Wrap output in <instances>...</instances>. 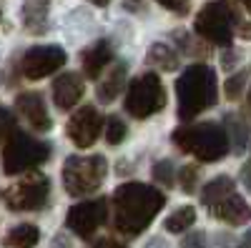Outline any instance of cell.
Masks as SVG:
<instances>
[{
    "label": "cell",
    "instance_id": "obj_2",
    "mask_svg": "<svg viewBox=\"0 0 251 248\" xmlns=\"http://www.w3.org/2000/svg\"><path fill=\"white\" fill-rule=\"evenodd\" d=\"M176 95H178V118L191 120L206 108H211L216 103V73L203 66L194 63L188 66L181 78L176 80Z\"/></svg>",
    "mask_w": 251,
    "mask_h": 248
},
{
    "label": "cell",
    "instance_id": "obj_24",
    "mask_svg": "<svg viewBox=\"0 0 251 248\" xmlns=\"http://www.w3.org/2000/svg\"><path fill=\"white\" fill-rule=\"evenodd\" d=\"M126 133H128V128H126V123L121 120V118H108V123H106V140L111 143V146H118V143H123V138H126Z\"/></svg>",
    "mask_w": 251,
    "mask_h": 248
},
{
    "label": "cell",
    "instance_id": "obj_13",
    "mask_svg": "<svg viewBox=\"0 0 251 248\" xmlns=\"http://www.w3.org/2000/svg\"><path fill=\"white\" fill-rule=\"evenodd\" d=\"M83 93H86V86L78 73H63L53 83V100L60 111H71L83 98Z\"/></svg>",
    "mask_w": 251,
    "mask_h": 248
},
{
    "label": "cell",
    "instance_id": "obj_19",
    "mask_svg": "<svg viewBox=\"0 0 251 248\" xmlns=\"http://www.w3.org/2000/svg\"><path fill=\"white\" fill-rule=\"evenodd\" d=\"M38 241H40V231H38V225H33V223L15 225V228H10L8 236L3 238V243L8 248H33Z\"/></svg>",
    "mask_w": 251,
    "mask_h": 248
},
{
    "label": "cell",
    "instance_id": "obj_6",
    "mask_svg": "<svg viewBox=\"0 0 251 248\" xmlns=\"http://www.w3.org/2000/svg\"><path fill=\"white\" fill-rule=\"evenodd\" d=\"M163 106H166V88L156 73H143L128 83V93H126L128 115L143 120L163 111Z\"/></svg>",
    "mask_w": 251,
    "mask_h": 248
},
{
    "label": "cell",
    "instance_id": "obj_8",
    "mask_svg": "<svg viewBox=\"0 0 251 248\" xmlns=\"http://www.w3.org/2000/svg\"><path fill=\"white\" fill-rule=\"evenodd\" d=\"M48 193H50L48 178L43 173L33 171L5 191V203L10 211H38L46 205Z\"/></svg>",
    "mask_w": 251,
    "mask_h": 248
},
{
    "label": "cell",
    "instance_id": "obj_34",
    "mask_svg": "<svg viewBox=\"0 0 251 248\" xmlns=\"http://www.w3.org/2000/svg\"><path fill=\"white\" fill-rule=\"evenodd\" d=\"M146 248H169V246H166V241H163V238H153Z\"/></svg>",
    "mask_w": 251,
    "mask_h": 248
},
{
    "label": "cell",
    "instance_id": "obj_17",
    "mask_svg": "<svg viewBox=\"0 0 251 248\" xmlns=\"http://www.w3.org/2000/svg\"><path fill=\"white\" fill-rule=\"evenodd\" d=\"M23 23L30 33H46L48 23V0H25L23 5Z\"/></svg>",
    "mask_w": 251,
    "mask_h": 248
},
{
    "label": "cell",
    "instance_id": "obj_29",
    "mask_svg": "<svg viewBox=\"0 0 251 248\" xmlns=\"http://www.w3.org/2000/svg\"><path fill=\"white\" fill-rule=\"evenodd\" d=\"M123 8L131 13H143L146 10V0H123Z\"/></svg>",
    "mask_w": 251,
    "mask_h": 248
},
{
    "label": "cell",
    "instance_id": "obj_4",
    "mask_svg": "<svg viewBox=\"0 0 251 248\" xmlns=\"http://www.w3.org/2000/svg\"><path fill=\"white\" fill-rule=\"evenodd\" d=\"M108 173L103 156H71L63 165V185L71 196H88L100 188Z\"/></svg>",
    "mask_w": 251,
    "mask_h": 248
},
{
    "label": "cell",
    "instance_id": "obj_20",
    "mask_svg": "<svg viewBox=\"0 0 251 248\" xmlns=\"http://www.w3.org/2000/svg\"><path fill=\"white\" fill-rule=\"evenodd\" d=\"M146 63L156 66L158 70H176L178 68V55L171 45L166 43H153L149 48V55H146Z\"/></svg>",
    "mask_w": 251,
    "mask_h": 248
},
{
    "label": "cell",
    "instance_id": "obj_31",
    "mask_svg": "<svg viewBox=\"0 0 251 248\" xmlns=\"http://www.w3.org/2000/svg\"><path fill=\"white\" fill-rule=\"evenodd\" d=\"M241 180H244V185L251 191V158L244 163V168H241Z\"/></svg>",
    "mask_w": 251,
    "mask_h": 248
},
{
    "label": "cell",
    "instance_id": "obj_27",
    "mask_svg": "<svg viewBox=\"0 0 251 248\" xmlns=\"http://www.w3.org/2000/svg\"><path fill=\"white\" fill-rule=\"evenodd\" d=\"M15 131V118L8 108H0V143H5Z\"/></svg>",
    "mask_w": 251,
    "mask_h": 248
},
{
    "label": "cell",
    "instance_id": "obj_1",
    "mask_svg": "<svg viewBox=\"0 0 251 248\" xmlns=\"http://www.w3.org/2000/svg\"><path fill=\"white\" fill-rule=\"evenodd\" d=\"M166 205V196L146 183H123L113 193V225L123 236H138Z\"/></svg>",
    "mask_w": 251,
    "mask_h": 248
},
{
    "label": "cell",
    "instance_id": "obj_36",
    "mask_svg": "<svg viewBox=\"0 0 251 248\" xmlns=\"http://www.w3.org/2000/svg\"><path fill=\"white\" fill-rule=\"evenodd\" d=\"M158 3H161V5H163V8H171V5H174V3H176V0H158Z\"/></svg>",
    "mask_w": 251,
    "mask_h": 248
},
{
    "label": "cell",
    "instance_id": "obj_38",
    "mask_svg": "<svg viewBox=\"0 0 251 248\" xmlns=\"http://www.w3.org/2000/svg\"><path fill=\"white\" fill-rule=\"evenodd\" d=\"M244 5L249 8V13H251V0H244Z\"/></svg>",
    "mask_w": 251,
    "mask_h": 248
},
{
    "label": "cell",
    "instance_id": "obj_26",
    "mask_svg": "<svg viewBox=\"0 0 251 248\" xmlns=\"http://www.w3.org/2000/svg\"><path fill=\"white\" fill-rule=\"evenodd\" d=\"M196 180H199V168L196 165H183L181 173H178V183L183 193H194L196 191Z\"/></svg>",
    "mask_w": 251,
    "mask_h": 248
},
{
    "label": "cell",
    "instance_id": "obj_22",
    "mask_svg": "<svg viewBox=\"0 0 251 248\" xmlns=\"http://www.w3.org/2000/svg\"><path fill=\"white\" fill-rule=\"evenodd\" d=\"M194 223H196V208L194 205H181L178 211H174L169 218L163 221V225H166L169 233H183V231L191 228Z\"/></svg>",
    "mask_w": 251,
    "mask_h": 248
},
{
    "label": "cell",
    "instance_id": "obj_9",
    "mask_svg": "<svg viewBox=\"0 0 251 248\" xmlns=\"http://www.w3.org/2000/svg\"><path fill=\"white\" fill-rule=\"evenodd\" d=\"M108 218V203L106 198H96L86 203H75L66 216V225L80 238H91L100 223H106Z\"/></svg>",
    "mask_w": 251,
    "mask_h": 248
},
{
    "label": "cell",
    "instance_id": "obj_33",
    "mask_svg": "<svg viewBox=\"0 0 251 248\" xmlns=\"http://www.w3.org/2000/svg\"><path fill=\"white\" fill-rule=\"evenodd\" d=\"M236 248H251V231H246V233H244V238L239 241V246H236Z\"/></svg>",
    "mask_w": 251,
    "mask_h": 248
},
{
    "label": "cell",
    "instance_id": "obj_7",
    "mask_svg": "<svg viewBox=\"0 0 251 248\" xmlns=\"http://www.w3.org/2000/svg\"><path fill=\"white\" fill-rule=\"evenodd\" d=\"M234 23H236V15H234L231 5L224 3V0H216V3H208L196 15L194 28L208 43L228 48L234 40Z\"/></svg>",
    "mask_w": 251,
    "mask_h": 248
},
{
    "label": "cell",
    "instance_id": "obj_12",
    "mask_svg": "<svg viewBox=\"0 0 251 248\" xmlns=\"http://www.w3.org/2000/svg\"><path fill=\"white\" fill-rule=\"evenodd\" d=\"M15 108L35 131H50V115L40 93H20L15 100Z\"/></svg>",
    "mask_w": 251,
    "mask_h": 248
},
{
    "label": "cell",
    "instance_id": "obj_21",
    "mask_svg": "<svg viewBox=\"0 0 251 248\" xmlns=\"http://www.w3.org/2000/svg\"><path fill=\"white\" fill-rule=\"evenodd\" d=\"M234 193V180L228 178V176H219L214 180H208L203 185V191H201V201L206 205H216L219 201H224L226 196H231Z\"/></svg>",
    "mask_w": 251,
    "mask_h": 248
},
{
    "label": "cell",
    "instance_id": "obj_16",
    "mask_svg": "<svg viewBox=\"0 0 251 248\" xmlns=\"http://www.w3.org/2000/svg\"><path fill=\"white\" fill-rule=\"evenodd\" d=\"M126 73H128V66H126V63H116L113 70L98 83V90H96V93H98V100H100V103H111V100H116V95L123 90Z\"/></svg>",
    "mask_w": 251,
    "mask_h": 248
},
{
    "label": "cell",
    "instance_id": "obj_10",
    "mask_svg": "<svg viewBox=\"0 0 251 248\" xmlns=\"http://www.w3.org/2000/svg\"><path fill=\"white\" fill-rule=\"evenodd\" d=\"M63 63H66V53H63V48H58V45H35V48H30L23 55V60H20V66H23V75L28 80L48 78Z\"/></svg>",
    "mask_w": 251,
    "mask_h": 248
},
{
    "label": "cell",
    "instance_id": "obj_3",
    "mask_svg": "<svg viewBox=\"0 0 251 248\" xmlns=\"http://www.w3.org/2000/svg\"><path fill=\"white\" fill-rule=\"evenodd\" d=\"M174 143L183 151L196 156L201 163L221 160L228 153V133L219 123H186L174 131Z\"/></svg>",
    "mask_w": 251,
    "mask_h": 248
},
{
    "label": "cell",
    "instance_id": "obj_37",
    "mask_svg": "<svg viewBox=\"0 0 251 248\" xmlns=\"http://www.w3.org/2000/svg\"><path fill=\"white\" fill-rule=\"evenodd\" d=\"M246 111H249V115H251V90H249V100H246Z\"/></svg>",
    "mask_w": 251,
    "mask_h": 248
},
{
    "label": "cell",
    "instance_id": "obj_30",
    "mask_svg": "<svg viewBox=\"0 0 251 248\" xmlns=\"http://www.w3.org/2000/svg\"><path fill=\"white\" fill-rule=\"evenodd\" d=\"M236 60H239V53L228 50V53H224V58H221V66H224L226 70H231V68L236 66Z\"/></svg>",
    "mask_w": 251,
    "mask_h": 248
},
{
    "label": "cell",
    "instance_id": "obj_35",
    "mask_svg": "<svg viewBox=\"0 0 251 248\" xmlns=\"http://www.w3.org/2000/svg\"><path fill=\"white\" fill-rule=\"evenodd\" d=\"M91 3H93V5H98V8H103V5H108L111 0H91Z\"/></svg>",
    "mask_w": 251,
    "mask_h": 248
},
{
    "label": "cell",
    "instance_id": "obj_14",
    "mask_svg": "<svg viewBox=\"0 0 251 248\" xmlns=\"http://www.w3.org/2000/svg\"><path fill=\"white\" fill-rule=\"evenodd\" d=\"M211 213L216 218L226 221V223H231V225H241V223L251 221V205L241 196L231 193V196H226L224 201H219L216 205H211Z\"/></svg>",
    "mask_w": 251,
    "mask_h": 248
},
{
    "label": "cell",
    "instance_id": "obj_5",
    "mask_svg": "<svg viewBox=\"0 0 251 248\" xmlns=\"http://www.w3.org/2000/svg\"><path fill=\"white\" fill-rule=\"evenodd\" d=\"M50 156V146L43 140H35L33 135L23 133V131H13V135L5 140L3 148V171L8 176H18L25 173L35 165L46 163Z\"/></svg>",
    "mask_w": 251,
    "mask_h": 248
},
{
    "label": "cell",
    "instance_id": "obj_11",
    "mask_svg": "<svg viewBox=\"0 0 251 248\" xmlns=\"http://www.w3.org/2000/svg\"><path fill=\"white\" fill-rule=\"evenodd\" d=\"M100 131H103V118L93 106L78 108L75 115H71L68 126H66V133L75 143V148H91L96 138L100 135Z\"/></svg>",
    "mask_w": 251,
    "mask_h": 248
},
{
    "label": "cell",
    "instance_id": "obj_23",
    "mask_svg": "<svg viewBox=\"0 0 251 248\" xmlns=\"http://www.w3.org/2000/svg\"><path fill=\"white\" fill-rule=\"evenodd\" d=\"M151 176H153V180L156 183H161V185H174V180H176V171H174V163L171 160H158V163H153V168H151Z\"/></svg>",
    "mask_w": 251,
    "mask_h": 248
},
{
    "label": "cell",
    "instance_id": "obj_32",
    "mask_svg": "<svg viewBox=\"0 0 251 248\" xmlns=\"http://www.w3.org/2000/svg\"><path fill=\"white\" fill-rule=\"evenodd\" d=\"M96 248H126V246L118 243V241H111V238H103V241L96 243Z\"/></svg>",
    "mask_w": 251,
    "mask_h": 248
},
{
    "label": "cell",
    "instance_id": "obj_18",
    "mask_svg": "<svg viewBox=\"0 0 251 248\" xmlns=\"http://www.w3.org/2000/svg\"><path fill=\"white\" fill-rule=\"evenodd\" d=\"M224 128H226V133H228V143H231V148H234L236 153H244L246 146H249V138H251L249 126H246L239 115L228 113V115L224 118Z\"/></svg>",
    "mask_w": 251,
    "mask_h": 248
},
{
    "label": "cell",
    "instance_id": "obj_28",
    "mask_svg": "<svg viewBox=\"0 0 251 248\" xmlns=\"http://www.w3.org/2000/svg\"><path fill=\"white\" fill-rule=\"evenodd\" d=\"M181 248H206V233L203 231H191L181 241Z\"/></svg>",
    "mask_w": 251,
    "mask_h": 248
},
{
    "label": "cell",
    "instance_id": "obj_15",
    "mask_svg": "<svg viewBox=\"0 0 251 248\" xmlns=\"http://www.w3.org/2000/svg\"><path fill=\"white\" fill-rule=\"evenodd\" d=\"M111 58H113V50L108 45V40H98L96 45H91L83 53V73L96 80L103 73V68L111 63Z\"/></svg>",
    "mask_w": 251,
    "mask_h": 248
},
{
    "label": "cell",
    "instance_id": "obj_25",
    "mask_svg": "<svg viewBox=\"0 0 251 248\" xmlns=\"http://www.w3.org/2000/svg\"><path fill=\"white\" fill-rule=\"evenodd\" d=\"M244 86H246V73H236L231 75L226 83H224V93L228 100H236L241 93H244Z\"/></svg>",
    "mask_w": 251,
    "mask_h": 248
}]
</instances>
